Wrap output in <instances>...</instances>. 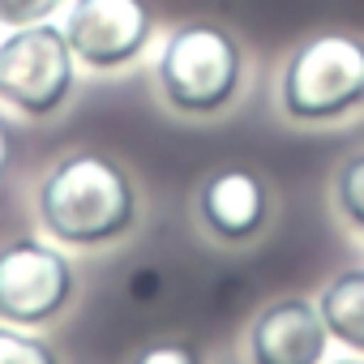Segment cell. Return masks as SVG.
I'll use <instances>...</instances> for the list:
<instances>
[{
    "instance_id": "obj_1",
    "label": "cell",
    "mask_w": 364,
    "mask_h": 364,
    "mask_svg": "<svg viewBox=\"0 0 364 364\" xmlns=\"http://www.w3.org/2000/svg\"><path fill=\"white\" fill-rule=\"evenodd\" d=\"M39 223L52 240L99 249L133 232L137 193L124 167L107 154L82 150L60 159L39 185Z\"/></svg>"
},
{
    "instance_id": "obj_2",
    "label": "cell",
    "mask_w": 364,
    "mask_h": 364,
    "mask_svg": "<svg viewBox=\"0 0 364 364\" xmlns=\"http://www.w3.org/2000/svg\"><path fill=\"white\" fill-rule=\"evenodd\" d=\"M240 73H245V56L236 39L206 22L171 31L159 56V90L185 116L223 112L240 90Z\"/></svg>"
},
{
    "instance_id": "obj_3",
    "label": "cell",
    "mask_w": 364,
    "mask_h": 364,
    "mask_svg": "<svg viewBox=\"0 0 364 364\" xmlns=\"http://www.w3.org/2000/svg\"><path fill=\"white\" fill-rule=\"evenodd\" d=\"M283 112L300 124H326L364 103V39L313 35L283 69Z\"/></svg>"
},
{
    "instance_id": "obj_4",
    "label": "cell",
    "mask_w": 364,
    "mask_h": 364,
    "mask_svg": "<svg viewBox=\"0 0 364 364\" xmlns=\"http://www.w3.org/2000/svg\"><path fill=\"white\" fill-rule=\"evenodd\" d=\"M73 65L77 56L65 39V26H18L0 39V103L31 120L60 112L73 95Z\"/></svg>"
},
{
    "instance_id": "obj_5",
    "label": "cell",
    "mask_w": 364,
    "mask_h": 364,
    "mask_svg": "<svg viewBox=\"0 0 364 364\" xmlns=\"http://www.w3.org/2000/svg\"><path fill=\"white\" fill-rule=\"evenodd\" d=\"M73 300V266L48 240H5L0 245V321L39 330L56 321Z\"/></svg>"
},
{
    "instance_id": "obj_6",
    "label": "cell",
    "mask_w": 364,
    "mask_h": 364,
    "mask_svg": "<svg viewBox=\"0 0 364 364\" xmlns=\"http://www.w3.org/2000/svg\"><path fill=\"white\" fill-rule=\"evenodd\" d=\"M154 18L146 0H73L65 18V39L73 56L90 69H120L150 43Z\"/></svg>"
},
{
    "instance_id": "obj_7",
    "label": "cell",
    "mask_w": 364,
    "mask_h": 364,
    "mask_svg": "<svg viewBox=\"0 0 364 364\" xmlns=\"http://www.w3.org/2000/svg\"><path fill=\"white\" fill-rule=\"evenodd\" d=\"M330 330L304 296L266 304L249 326V364H326Z\"/></svg>"
},
{
    "instance_id": "obj_8",
    "label": "cell",
    "mask_w": 364,
    "mask_h": 364,
    "mask_svg": "<svg viewBox=\"0 0 364 364\" xmlns=\"http://www.w3.org/2000/svg\"><path fill=\"white\" fill-rule=\"evenodd\" d=\"M198 215L215 240H228V245L253 240L270 215V198H266L262 176H253L245 167L210 171L202 193H198Z\"/></svg>"
},
{
    "instance_id": "obj_9",
    "label": "cell",
    "mask_w": 364,
    "mask_h": 364,
    "mask_svg": "<svg viewBox=\"0 0 364 364\" xmlns=\"http://www.w3.org/2000/svg\"><path fill=\"white\" fill-rule=\"evenodd\" d=\"M317 313L330 338H338L351 351H364V266L334 274L317 296Z\"/></svg>"
},
{
    "instance_id": "obj_10",
    "label": "cell",
    "mask_w": 364,
    "mask_h": 364,
    "mask_svg": "<svg viewBox=\"0 0 364 364\" xmlns=\"http://www.w3.org/2000/svg\"><path fill=\"white\" fill-rule=\"evenodd\" d=\"M0 364H60V355L48 338L0 321Z\"/></svg>"
},
{
    "instance_id": "obj_11",
    "label": "cell",
    "mask_w": 364,
    "mask_h": 364,
    "mask_svg": "<svg viewBox=\"0 0 364 364\" xmlns=\"http://www.w3.org/2000/svg\"><path fill=\"white\" fill-rule=\"evenodd\" d=\"M334 202L343 210V219L364 232V150L351 154L343 167H338V180H334Z\"/></svg>"
},
{
    "instance_id": "obj_12",
    "label": "cell",
    "mask_w": 364,
    "mask_h": 364,
    "mask_svg": "<svg viewBox=\"0 0 364 364\" xmlns=\"http://www.w3.org/2000/svg\"><path fill=\"white\" fill-rule=\"evenodd\" d=\"M129 364H202V351L185 338H154V343L137 347V355Z\"/></svg>"
},
{
    "instance_id": "obj_13",
    "label": "cell",
    "mask_w": 364,
    "mask_h": 364,
    "mask_svg": "<svg viewBox=\"0 0 364 364\" xmlns=\"http://www.w3.org/2000/svg\"><path fill=\"white\" fill-rule=\"evenodd\" d=\"M60 9V0H0V26H35V22H48L52 14Z\"/></svg>"
},
{
    "instance_id": "obj_14",
    "label": "cell",
    "mask_w": 364,
    "mask_h": 364,
    "mask_svg": "<svg viewBox=\"0 0 364 364\" xmlns=\"http://www.w3.org/2000/svg\"><path fill=\"white\" fill-rule=\"evenodd\" d=\"M5 159H9V141H5V124H0V171H5Z\"/></svg>"
},
{
    "instance_id": "obj_15",
    "label": "cell",
    "mask_w": 364,
    "mask_h": 364,
    "mask_svg": "<svg viewBox=\"0 0 364 364\" xmlns=\"http://www.w3.org/2000/svg\"><path fill=\"white\" fill-rule=\"evenodd\" d=\"M330 364H364V360H330Z\"/></svg>"
}]
</instances>
